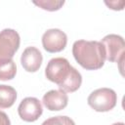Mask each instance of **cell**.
I'll use <instances>...</instances> for the list:
<instances>
[{
  "label": "cell",
  "instance_id": "cell-15",
  "mask_svg": "<svg viewBox=\"0 0 125 125\" xmlns=\"http://www.w3.org/2000/svg\"><path fill=\"white\" fill-rule=\"evenodd\" d=\"M0 125H11V121L8 115L1 110H0Z\"/></svg>",
  "mask_w": 125,
  "mask_h": 125
},
{
  "label": "cell",
  "instance_id": "cell-8",
  "mask_svg": "<svg viewBox=\"0 0 125 125\" xmlns=\"http://www.w3.org/2000/svg\"><path fill=\"white\" fill-rule=\"evenodd\" d=\"M42 103L50 111H59L67 105L68 97L66 93L61 89L51 90L43 96Z\"/></svg>",
  "mask_w": 125,
  "mask_h": 125
},
{
  "label": "cell",
  "instance_id": "cell-16",
  "mask_svg": "<svg viewBox=\"0 0 125 125\" xmlns=\"http://www.w3.org/2000/svg\"><path fill=\"white\" fill-rule=\"evenodd\" d=\"M111 125H125L123 122H116V123H113V124H111Z\"/></svg>",
  "mask_w": 125,
  "mask_h": 125
},
{
  "label": "cell",
  "instance_id": "cell-5",
  "mask_svg": "<svg viewBox=\"0 0 125 125\" xmlns=\"http://www.w3.org/2000/svg\"><path fill=\"white\" fill-rule=\"evenodd\" d=\"M21 43L20 34L12 28L0 31V62L12 60L19 50Z\"/></svg>",
  "mask_w": 125,
  "mask_h": 125
},
{
  "label": "cell",
  "instance_id": "cell-2",
  "mask_svg": "<svg viewBox=\"0 0 125 125\" xmlns=\"http://www.w3.org/2000/svg\"><path fill=\"white\" fill-rule=\"evenodd\" d=\"M75 61L87 70H96L104 66L105 51L100 41L77 40L72 45Z\"/></svg>",
  "mask_w": 125,
  "mask_h": 125
},
{
  "label": "cell",
  "instance_id": "cell-7",
  "mask_svg": "<svg viewBox=\"0 0 125 125\" xmlns=\"http://www.w3.org/2000/svg\"><path fill=\"white\" fill-rule=\"evenodd\" d=\"M43 107L41 102L34 97L24 98L18 107V113L20 117L26 122L36 121L42 114Z\"/></svg>",
  "mask_w": 125,
  "mask_h": 125
},
{
  "label": "cell",
  "instance_id": "cell-3",
  "mask_svg": "<svg viewBox=\"0 0 125 125\" xmlns=\"http://www.w3.org/2000/svg\"><path fill=\"white\" fill-rule=\"evenodd\" d=\"M87 102L94 110L105 112L111 110L116 105L117 95L110 88H100L89 95Z\"/></svg>",
  "mask_w": 125,
  "mask_h": 125
},
{
  "label": "cell",
  "instance_id": "cell-6",
  "mask_svg": "<svg viewBox=\"0 0 125 125\" xmlns=\"http://www.w3.org/2000/svg\"><path fill=\"white\" fill-rule=\"evenodd\" d=\"M67 43L66 34L59 28H50L42 35L43 48L49 53H58L62 51Z\"/></svg>",
  "mask_w": 125,
  "mask_h": 125
},
{
  "label": "cell",
  "instance_id": "cell-1",
  "mask_svg": "<svg viewBox=\"0 0 125 125\" xmlns=\"http://www.w3.org/2000/svg\"><path fill=\"white\" fill-rule=\"evenodd\" d=\"M45 75L48 80L56 83L61 90L67 93L77 91L82 83V76L80 72L70 65L65 58H54L49 61Z\"/></svg>",
  "mask_w": 125,
  "mask_h": 125
},
{
  "label": "cell",
  "instance_id": "cell-13",
  "mask_svg": "<svg viewBox=\"0 0 125 125\" xmlns=\"http://www.w3.org/2000/svg\"><path fill=\"white\" fill-rule=\"evenodd\" d=\"M42 125H75L74 121L65 115H59V116H53L48 119H46Z\"/></svg>",
  "mask_w": 125,
  "mask_h": 125
},
{
  "label": "cell",
  "instance_id": "cell-4",
  "mask_svg": "<svg viewBox=\"0 0 125 125\" xmlns=\"http://www.w3.org/2000/svg\"><path fill=\"white\" fill-rule=\"evenodd\" d=\"M105 51V60L120 64L119 68L122 73V63L125 55V42L122 36L117 34H108L101 42Z\"/></svg>",
  "mask_w": 125,
  "mask_h": 125
},
{
  "label": "cell",
  "instance_id": "cell-10",
  "mask_svg": "<svg viewBox=\"0 0 125 125\" xmlns=\"http://www.w3.org/2000/svg\"><path fill=\"white\" fill-rule=\"evenodd\" d=\"M17 100V91L9 85H0V108L11 107Z\"/></svg>",
  "mask_w": 125,
  "mask_h": 125
},
{
  "label": "cell",
  "instance_id": "cell-9",
  "mask_svg": "<svg viewBox=\"0 0 125 125\" xmlns=\"http://www.w3.org/2000/svg\"><path fill=\"white\" fill-rule=\"evenodd\" d=\"M43 57L36 47H27L23 50L21 57V63L27 72L37 71L42 64Z\"/></svg>",
  "mask_w": 125,
  "mask_h": 125
},
{
  "label": "cell",
  "instance_id": "cell-12",
  "mask_svg": "<svg viewBox=\"0 0 125 125\" xmlns=\"http://www.w3.org/2000/svg\"><path fill=\"white\" fill-rule=\"evenodd\" d=\"M32 3L43 10L54 12V11L60 10L63 6L64 1L63 0H39V1H32Z\"/></svg>",
  "mask_w": 125,
  "mask_h": 125
},
{
  "label": "cell",
  "instance_id": "cell-14",
  "mask_svg": "<svg viewBox=\"0 0 125 125\" xmlns=\"http://www.w3.org/2000/svg\"><path fill=\"white\" fill-rule=\"evenodd\" d=\"M104 4L109 8V9H112V10H115V11H120V10H123V7L125 5V1H104Z\"/></svg>",
  "mask_w": 125,
  "mask_h": 125
},
{
  "label": "cell",
  "instance_id": "cell-11",
  "mask_svg": "<svg viewBox=\"0 0 125 125\" xmlns=\"http://www.w3.org/2000/svg\"><path fill=\"white\" fill-rule=\"evenodd\" d=\"M17 66L13 60L0 62V80H11L16 76Z\"/></svg>",
  "mask_w": 125,
  "mask_h": 125
}]
</instances>
